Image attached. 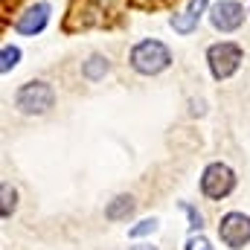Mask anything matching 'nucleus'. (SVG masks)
Here are the masks:
<instances>
[{"label": "nucleus", "instance_id": "f257e3e1", "mask_svg": "<svg viewBox=\"0 0 250 250\" xmlns=\"http://www.w3.org/2000/svg\"><path fill=\"white\" fill-rule=\"evenodd\" d=\"M128 62L140 76H157L172 64V50L157 38H143V41H137L131 47Z\"/></svg>", "mask_w": 250, "mask_h": 250}, {"label": "nucleus", "instance_id": "f8f14e48", "mask_svg": "<svg viewBox=\"0 0 250 250\" xmlns=\"http://www.w3.org/2000/svg\"><path fill=\"white\" fill-rule=\"evenodd\" d=\"M0 189H3V212H0V215H3V218H9V215L15 212V207H18V192L9 187V184H3Z\"/></svg>", "mask_w": 250, "mask_h": 250}, {"label": "nucleus", "instance_id": "0eeeda50", "mask_svg": "<svg viewBox=\"0 0 250 250\" xmlns=\"http://www.w3.org/2000/svg\"><path fill=\"white\" fill-rule=\"evenodd\" d=\"M50 3H32L18 21H15V32H21V35H38V32H44L47 29V23H50Z\"/></svg>", "mask_w": 250, "mask_h": 250}, {"label": "nucleus", "instance_id": "9d476101", "mask_svg": "<svg viewBox=\"0 0 250 250\" xmlns=\"http://www.w3.org/2000/svg\"><path fill=\"white\" fill-rule=\"evenodd\" d=\"M198 21H201V15L192 12V9L187 6L184 12H178V15L169 18V26H172L175 32H181V35H192V32L198 29Z\"/></svg>", "mask_w": 250, "mask_h": 250}, {"label": "nucleus", "instance_id": "7ed1b4c3", "mask_svg": "<svg viewBox=\"0 0 250 250\" xmlns=\"http://www.w3.org/2000/svg\"><path fill=\"white\" fill-rule=\"evenodd\" d=\"M242 59H245V53H242V47L233 44V41H218V44H212V47L207 50V64H209V73H212L215 82L230 79V76L242 67Z\"/></svg>", "mask_w": 250, "mask_h": 250}, {"label": "nucleus", "instance_id": "ddd939ff", "mask_svg": "<svg viewBox=\"0 0 250 250\" xmlns=\"http://www.w3.org/2000/svg\"><path fill=\"white\" fill-rule=\"evenodd\" d=\"M154 230H157V218H143L137 227L128 230V236H131V239H140V236H148V233H154Z\"/></svg>", "mask_w": 250, "mask_h": 250}, {"label": "nucleus", "instance_id": "4468645a", "mask_svg": "<svg viewBox=\"0 0 250 250\" xmlns=\"http://www.w3.org/2000/svg\"><path fill=\"white\" fill-rule=\"evenodd\" d=\"M184 212L189 215V227H192V233H201V230H204V215H201L192 204H184Z\"/></svg>", "mask_w": 250, "mask_h": 250}, {"label": "nucleus", "instance_id": "6e6552de", "mask_svg": "<svg viewBox=\"0 0 250 250\" xmlns=\"http://www.w3.org/2000/svg\"><path fill=\"white\" fill-rule=\"evenodd\" d=\"M111 73V62H108V56H90L87 62L82 64V76L87 79V82H99V79H105Z\"/></svg>", "mask_w": 250, "mask_h": 250}, {"label": "nucleus", "instance_id": "39448f33", "mask_svg": "<svg viewBox=\"0 0 250 250\" xmlns=\"http://www.w3.org/2000/svg\"><path fill=\"white\" fill-rule=\"evenodd\" d=\"M218 239L230 250H242L250 245V215L245 212H227L218 224Z\"/></svg>", "mask_w": 250, "mask_h": 250}, {"label": "nucleus", "instance_id": "2eb2a0df", "mask_svg": "<svg viewBox=\"0 0 250 250\" xmlns=\"http://www.w3.org/2000/svg\"><path fill=\"white\" fill-rule=\"evenodd\" d=\"M184 250H212V245L198 233V236H189L187 239V245H184Z\"/></svg>", "mask_w": 250, "mask_h": 250}, {"label": "nucleus", "instance_id": "1a4fd4ad", "mask_svg": "<svg viewBox=\"0 0 250 250\" xmlns=\"http://www.w3.org/2000/svg\"><path fill=\"white\" fill-rule=\"evenodd\" d=\"M134 207H137V204H134L131 195H117V198L105 207V218H108V221H125V218L134 212Z\"/></svg>", "mask_w": 250, "mask_h": 250}, {"label": "nucleus", "instance_id": "423d86ee", "mask_svg": "<svg viewBox=\"0 0 250 250\" xmlns=\"http://www.w3.org/2000/svg\"><path fill=\"white\" fill-rule=\"evenodd\" d=\"M209 23L218 32H236L245 23V6L236 0H221L209 9Z\"/></svg>", "mask_w": 250, "mask_h": 250}, {"label": "nucleus", "instance_id": "dca6fc26", "mask_svg": "<svg viewBox=\"0 0 250 250\" xmlns=\"http://www.w3.org/2000/svg\"><path fill=\"white\" fill-rule=\"evenodd\" d=\"M128 250H157L154 245H137V248H128Z\"/></svg>", "mask_w": 250, "mask_h": 250}, {"label": "nucleus", "instance_id": "f03ea898", "mask_svg": "<svg viewBox=\"0 0 250 250\" xmlns=\"http://www.w3.org/2000/svg\"><path fill=\"white\" fill-rule=\"evenodd\" d=\"M53 105H56V90H53V84L44 82V79L21 84L18 93H15V108H18L23 117H44Z\"/></svg>", "mask_w": 250, "mask_h": 250}, {"label": "nucleus", "instance_id": "9b49d317", "mask_svg": "<svg viewBox=\"0 0 250 250\" xmlns=\"http://www.w3.org/2000/svg\"><path fill=\"white\" fill-rule=\"evenodd\" d=\"M3 64H0V70L3 73H9L12 67H18V62H21V50L18 47H12V44H3Z\"/></svg>", "mask_w": 250, "mask_h": 250}, {"label": "nucleus", "instance_id": "20e7f679", "mask_svg": "<svg viewBox=\"0 0 250 250\" xmlns=\"http://www.w3.org/2000/svg\"><path fill=\"white\" fill-rule=\"evenodd\" d=\"M236 189V175L227 163H209L201 175V192L209 201H221Z\"/></svg>", "mask_w": 250, "mask_h": 250}]
</instances>
